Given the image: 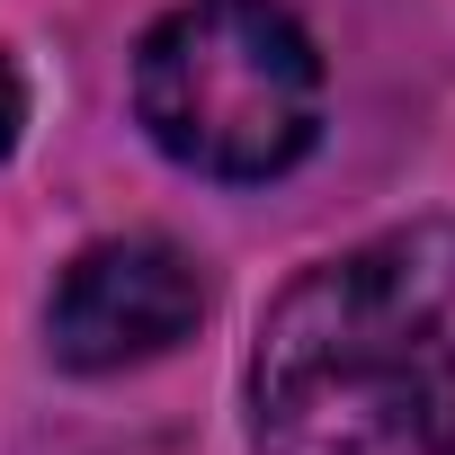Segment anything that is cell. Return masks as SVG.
Listing matches in <instances>:
<instances>
[{"label":"cell","instance_id":"cell-2","mask_svg":"<svg viewBox=\"0 0 455 455\" xmlns=\"http://www.w3.org/2000/svg\"><path fill=\"white\" fill-rule=\"evenodd\" d=\"M134 116L196 179H286L322 143V54L277 0H188L134 54Z\"/></svg>","mask_w":455,"mask_h":455},{"label":"cell","instance_id":"cell-1","mask_svg":"<svg viewBox=\"0 0 455 455\" xmlns=\"http://www.w3.org/2000/svg\"><path fill=\"white\" fill-rule=\"evenodd\" d=\"M259 455H455V331L393 242L304 268L251 348Z\"/></svg>","mask_w":455,"mask_h":455},{"label":"cell","instance_id":"cell-4","mask_svg":"<svg viewBox=\"0 0 455 455\" xmlns=\"http://www.w3.org/2000/svg\"><path fill=\"white\" fill-rule=\"evenodd\" d=\"M19 134H28V81H19L10 54H0V161L19 152Z\"/></svg>","mask_w":455,"mask_h":455},{"label":"cell","instance_id":"cell-3","mask_svg":"<svg viewBox=\"0 0 455 455\" xmlns=\"http://www.w3.org/2000/svg\"><path fill=\"white\" fill-rule=\"evenodd\" d=\"M205 268L161 242V233H116V242H90L54 304H45V348L72 366V375H116V366H143L179 339H196L205 322Z\"/></svg>","mask_w":455,"mask_h":455}]
</instances>
